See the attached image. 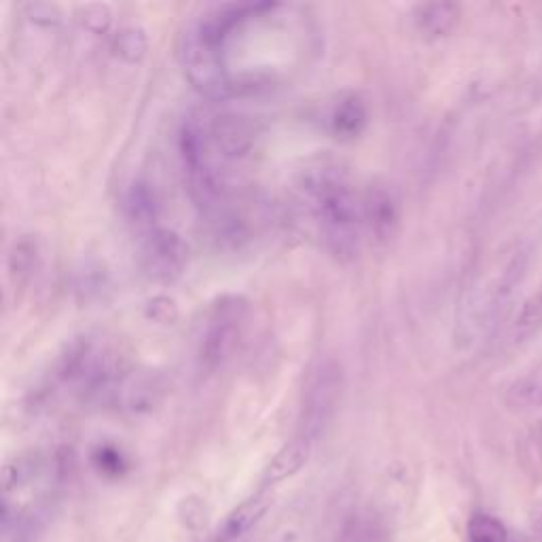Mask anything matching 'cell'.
<instances>
[{
    "instance_id": "1",
    "label": "cell",
    "mask_w": 542,
    "mask_h": 542,
    "mask_svg": "<svg viewBox=\"0 0 542 542\" xmlns=\"http://www.w3.org/2000/svg\"><path fill=\"white\" fill-rule=\"evenodd\" d=\"M305 193L328 255L343 263L356 259L360 253L365 212L363 200L346 172L335 166H322L308 177Z\"/></svg>"
},
{
    "instance_id": "2",
    "label": "cell",
    "mask_w": 542,
    "mask_h": 542,
    "mask_svg": "<svg viewBox=\"0 0 542 542\" xmlns=\"http://www.w3.org/2000/svg\"><path fill=\"white\" fill-rule=\"evenodd\" d=\"M525 267H528V250H517L494 278L470 290L460 308L458 318V337L464 343L477 342L496 326L508 308L515 288L523 280Z\"/></svg>"
},
{
    "instance_id": "3",
    "label": "cell",
    "mask_w": 542,
    "mask_h": 542,
    "mask_svg": "<svg viewBox=\"0 0 542 542\" xmlns=\"http://www.w3.org/2000/svg\"><path fill=\"white\" fill-rule=\"evenodd\" d=\"M180 62L185 75L201 94L210 98H224L233 91V81L229 75L227 53L223 47L201 35L193 24L183 35L180 43Z\"/></svg>"
},
{
    "instance_id": "4",
    "label": "cell",
    "mask_w": 542,
    "mask_h": 542,
    "mask_svg": "<svg viewBox=\"0 0 542 542\" xmlns=\"http://www.w3.org/2000/svg\"><path fill=\"white\" fill-rule=\"evenodd\" d=\"M246 318H248V301L242 297L232 295L212 305L200 339V352H197L201 369L215 371L233 354L244 333Z\"/></svg>"
},
{
    "instance_id": "5",
    "label": "cell",
    "mask_w": 542,
    "mask_h": 542,
    "mask_svg": "<svg viewBox=\"0 0 542 542\" xmlns=\"http://www.w3.org/2000/svg\"><path fill=\"white\" fill-rule=\"evenodd\" d=\"M342 390L343 373L335 360H325L311 369L303 390V436L314 439L318 435L322 426L335 413Z\"/></svg>"
},
{
    "instance_id": "6",
    "label": "cell",
    "mask_w": 542,
    "mask_h": 542,
    "mask_svg": "<svg viewBox=\"0 0 542 542\" xmlns=\"http://www.w3.org/2000/svg\"><path fill=\"white\" fill-rule=\"evenodd\" d=\"M187 244L178 233L157 227L142 235L140 265L146 278L155 282H174L187 265Z\"/></svg>"
},
{
    "instance_id": "7",
    "label": "cell",
    "mask_w": 542,
    "mask_h": 542,
    "mask_svg": "<svg viewBox=\"0 0 542 542\" xmlns=\"http://www.w3.org/2000/svg\"><path fill=\"white\" fill-rule=\"evenodd\" d=\"M204 128L210 146L223 160H240L248 155L259 134L253 119L235 113L216 114L210 123H204Z\"/></svg>"
},
{
    "instance_id": "8",
    "label": "cell",
    "mask_w": 542,
    "mask_h": 542,
    "mask_svg": "<svg viewBox=\"0 0 542 542\" xmlns=\"http://www.w3.org/2000/svg\"><path fill=\"white\" fill-rule=\"evenodd\" d=\"M365 227L373 235L377 244H390L398 232L401 210L392 191L383 185H371L363 197Z\"/></svg>"
},
{
    "instance_id": "9",
    "label": "cell",
    "mask_w": 542,
    "mask_h": 542,
    "mask_svg": "<svg viewBox=\"0 0 542 542\" xmlns=\"http://www.w3.org/2000/svg\"><path fill=\"white\" fill-rule=\"evenodd\" d=\"M369 122V113H366V104L363 98L354 91L339 96V100L333 104L331 114H328V125L335 138L352 140L358 138Z\"/></svg>"
},
{
    "instance_id": "10",
    "label": "cell",
    "mask_w": 542,
    "mask_h": 542,
    "mask_svg": "<svg viewBox=\"0 0 542 542\" xmlns=\"http://www.w3.org/2000/svg\"><path fill=\"white\" fill-rule=\"evenodd\" d=\"M270 502V498L261 494L248 498V500L242 502L238 508H233V511L224 517V522L218 525L216 542H232L248 532L255 523H259L263 515L267 513Z\"/></svg>"
},
{
    "instance_id": "11",
    "label": "cell",
    "mask_w": 542,
    "mask_h": 542,
    "mask_svg": "<svg viewBox=\"0 0 542 542\" xmlns=\"http://www.w3.org/2000/svg\"><path fill=\"white\" fill-rule=\"evenodd\" d=\"M310 452L311 439H308V436L301 435L297 439H293L273 456L270 467L265 468V477H263V481H265V483H280V481L293 477L295 473H299V470L305 467Z\"/></svg>"
},
{
    "instance_id": "12",
    "label": "cell",
    "mask_w": 542,
    "mask_h": 542,
    "mask_svg": "<svg viewBox=\"0 0 542 542\" xmlns=\"http://www.w3.org/2000/svg\"><path fill=\"white\" fill-rule=\"evenodd\" d=\"M460 21V7L456 3H428L415 9V24L426 36H447Z\"/></svg>"
},
{
    "instance_id": "13",
    "label": "cell",
    "mask_w": 542,
    "mask_h": 542,
    "mask_svg": "<svg viewBox=\"0 0 542 542\" xmlns=\"http://www.w3.org/2000/svg\"><path fill=\"white\" fill-rule=\"evenodd\" d=\"M125 210H128L130 223L134 224L136 229L142 235L151 233L153 229H157V201L153 191L149 189V185L136 183L134 187L130 189L128 200H125Z\"/></svg>"
},
{
    "instance_id": "14",
    "label": "cell",
    "mask_w": 542,
    "mask_h": 542,
    "mask_svg": "<svg viewBox=\"0 0 542 542\" xmlns=\"http://www.w3.org/2000/svg\"><path fill=\"white\" fill-rule=\"evenodd\" d=\"M542 331V287L536 290L519 310L517 318L513 322L511 337L515 343H525L534 339Z\"/></svg>"
},
{
    "instance_id": "15",
    "label": "cell",
    "mask_w": 542,
    "mask_h": 542,
    "mask_svg": "<svg viewBox=\"0 0 542 542\" xmlns=\"http://www.w3.org/2000/svg\"><path fill=\"white\" fill-rule=\"evenodd\" d=\"M38 261V250L36 242H32L30 238H21L13 244L9 253V273L13 278L15 287L18 284H26L32 278V273L36 270Z\"/></svg>"
},
{
    "instance_id": "16",
    "label": "cell",
    "mask_w": 542,
    "mask_h": 542,
    "mask_svg": "<svg viewBox=\"0 0 542 542\" xmlns=\"http://www.w3.org/2000/svg\"><path fill=\"white\" fill-rule=\"evenodd\" d=\"M113 49L123 62L136 64L145 58L146 53V35L142 28H136V26H130V28H123L114 36Z\"/></svg>"
},
{
    "instance_id": "17",
    "label": "cell",
    "mask_w": 542,
    "mask_h": 542,
    "mask_svg": "<svg viewBox=\"0 0 542 542\" xmlns=\"http://www.w3.org/2000/svg\"><path fill=\"white\" fill-rule=\"evenodd\" d=\"M508 403L513 407H542V373L525 375L508 388Z\"/></svg>"
},
{
    "instance_id": "18",
    "label": "cell",
    "mask_w": 542,
    "mask_h": 542,
    "mask_svg": "<svg viewBox=\"0 0 542 542\" xmlns=\"http://www.w3.org/2000/svg\"><path fill=\"white\" fill-rule=\"evenodd\" d=\"M470 542H511L505 523L487 513H477L468 522Z\"/></svg>"
},
{
    "instance_id": "19",
    "label": "cell",
    "mask_w": 542,
    "mask_h": 542,
    "mask_svg": "<svg viewBox=\"0 0 542 542\" xmlns=\"http://www.w3.org/2000/svg\"><path fill=\"white\" fill-rule=\"evenodd\" d=\"M111 9L106 4H85V7H81V24L87 30L96 32V35L106 32L108 26H111Z\"/></svg>"
},
{
    "instance_id": "20",
    "label": "cell",
    "mask_w": 542,
    "mask_h": 542,
    "mask_svg": "<svg viewBox=\"0 0 542 542\" xmlns=\"http://www.w3.org/2000/svg\"><path fill=\"white\" fill-rule=\"evenodd\" d=\"M146 316H149L151 320L161 322V325H168V322L177 320L178 308L172 299L160 295V297L149 301V305H146Z\"/></svg>"
},
{
    "instance_id": "21",
    "label": "cell",
    "mask_w": 542,
    "mask_h": 542,
    "mask_svg": "<svg viewBox=\"0 0 542 542\" xmlns=\"http://www.w3.org/2000/svg\"><path fill=\"white\" fill-rule=\"evenodd\" d=\"M94 462H96L98 470H100V473H104V475H122L123 468H125L123 456L117 452V449H111V447L98 449Z\"/></svg>"
},
{
    "instance_id": "22",
    "label": "cell",
    "mask_w": 542,
    "mask_h": 542,
    "mask_svg": "<svg viewBox=\"0 0 542 542\" xmlns=\"http://www.w3.org/2000/svg\"><path fill=\"white\" fill-rule=\"evenodd\" d=\"M28 11V18L35 21V24L41 26H53L59 21V11L56 4H47V3H32L26 7Z\"/></svg>"
}]
</instances>
